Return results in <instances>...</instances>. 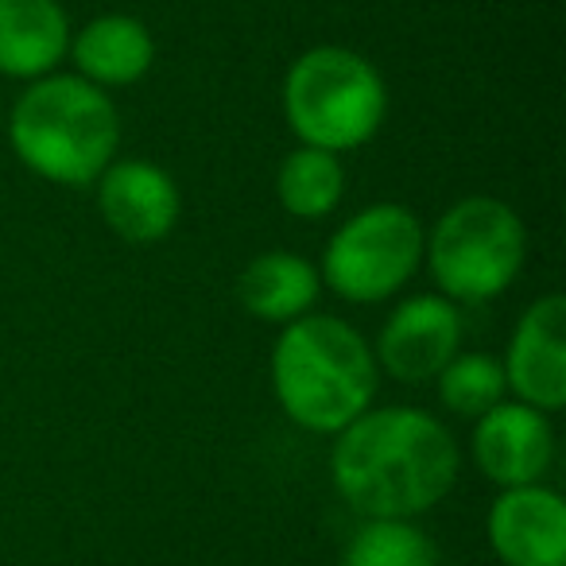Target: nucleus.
<instances>
[{
    "mask_svg": "<svg viewBox=\"0 0 566 566\" xmlns=\"http://www.w3.org/2000/svg\"><path fill=\"white\" fill-rule=\"evenodd\" d=\"M454 434L419 408H369L334 434L331 481L361 520H416L454 489Z\"/></svg>",
    "mask_w": 566,
    "mask_h": 566,
    "instance_id": "1",
    "label": "nucleus"
},
{
    "mask_svg": "<svg viewBox=\"0 0 566 566\" xmlns=\"http://www.w3.org/2000/svg\"><path fill=\"white\" fill-rule=\"evenodd\" d=\"M380 369L373 346L334 315L287 323L272 349V392L283 416L315 434H338L373 408Z\"/></svg>",
    "mask_w": 566,
    "mask_h": 566,
    "instance_id": "2",
    "label": "nucleus"
},
{
    "mask_svg": "<svg viewBox=\"0 0 566 566\" xmlns=\"http://www.w3.org/2000/svg\"><path fill=\"white\" fill-rule=\"evenodd\" d=\"M9 140L32 175L59 187H90L117 159L120 117L105 90L78 74L28 82L9 113Z\"/></svg>",
    "mask_w": 566,
    "mask_h": 566,
    "instance_id": "3",
    "label": "nucleus"
},
{
    "mask_svg": "<svg viewBox=\"0 0 566 566\" xmlns=\"http://www.w3.org/2000/svg\"><path fill=\"white\" fill-rule=\"evenodd\" d=\"M283 117L300 144L342 156L380 133L388 117V86L357 51L311 48L287 66Z\"/></svg>",
    "mask_w": 566,
    "mask_h": 566,
    "instance_id": "4",
    "label": "nucleus"
},
{
    "mask_svg": "<svg viewBox=\"0 0 566 566\" xmlns=\"http://www.w3.org/2000/svg\"><path fill=\"white\" fill-rule=\"evenodd\" d=\"M527 256V229L509 202L473 195L454 202L423 241L439 295L450 303H489L512 287Z\"/></svg>",
    "mask_w": 566,
    "mask_h": 566,
    "instance_id": "5",
    "label": "nucleus"
},
{
    "mask_svg": "<svg viewBox=\"0 0 566 566\" xmlns=\"http://www.w3.org/2000/svg\"><path fill=\"white\" fill-rule=\"evenodd\" d=\"M423 226L400 202H377L357 210L334 229L323 252L318 280L346 303H380L403 292L423 264Z\"/></svg>",
    "mask_w": 566,
    "mask_h": 566,
    "instance_id": "6",
    "label": "nucleus"
},
{
    "mask_svg": "<svg viewBox=\"0 0 566 566\" xmlns=\"http://www.w3.org/2000/svg\"><path fill=\"white\" fill-rule=\"evenodd\" d=\"M462 349V311L447 295H411L385 318L377 334V369L400 385H423Z\"/></svg>",
    "mask_w": 566,
    "mask_h": 566,
    "instance_id": "7",
    "label": "nucleus"
},
{
    "mask_svg": "<svg viewBox=\"0 0 566 566\" xmlns=\"http://www.w3.org/2000/svg\"><path fill=\"white\" fill-rule=\"evenodd\" d=\"M504 380L520 403L543 416L566 403V300L543 295L520 315L504 357Z\"/></svg>",
    "mask_w": 566,
    "mask_h": 566,
    "instance_id": "8",
    "label": "nucleus"
},
{
    "mask_svg": "<svg viewBox=\"0 0 566 566\" xmlns=\"http://www.w3.org/2000/svg\"><path fill=\"white\" fill-rule=\"evenodd\" d=\"M473 462L493 485H539L555 462V431L539 408L501 400L473 427Z\"/></svg>",
    "mask_w": 566,
    "mask_h": 566,
    "instance_id": "9",
    "label": "nucleus"
},
{
    "mask_svg": "<svg viewBox=\"0 0 566 566\" xmlns=\"http://www.w3.org/2000/svg\"><path fill=\"white\" fill-rule=\"evenodd\" d=\"M102 221L128 244H156L175 229L182 198L175 179L151 159H113L97 175Z\"/></svg>",
    "mask_w": 566,
    "mask_h": 566,
    "instance_id": "10",
    "label": "nucleus"
},
{
    "mask_svg": "<svg viewBox=\"0 0 566 566\" xmlns=\"http://www.w3.org/2000/svg\"><path fill=\"white\" fill-rule=\"evenodd\" d=\"M493 555L504 566H566V504L555 489H501L485 520Z\"/></svg>",
    "mask_w": 566,
    "mask_h": 566,
    "instance_id": "11",
    "label": "nucleus"
},
{
    "mask_svg": "<svg viewBox=\"0 0 566 566\" xmlns=\"http://www.w3.org/2000/svg\"><path fill=\"white\" fill-rule=\"evenodd\" d=\"M71 51V20L59 0H0V74L35 82Z\"/></svg>",
    "mask_w": 566,
    "mask_h": 566,
    "instance_id": "12",
    "label": "nucleus"
},
{
    "mask_svg": "<svg viewBox=\"0 0 566 566\" xmlns=\"http://www.w3.org/2000/svg\"><path fill=\"white\" fill-rule=\"evenodd\" d=\"M66 55L78 66V78L94 82L97 90H117L133 86L156 63V40L136 17H97L71 35V51Z\"/></svg>",
    "mask_w": 566,
    "mask_h": 566,
    "instance_id": "13",
    "label": "nucleus"
},
{
    "mask_svg": "<svg viewBox=\"0 0 566 566\" xmlns=\"http://www.w3.org/2000/svg\"><path fill=\"white\" fill-rule=\"evenodd\" d=\"M323 292V280H318V268L311 264L300 252H283L272 249L264 256L249 260L237 280V300L260 323L287 326L295 318L311 315Z\"/></svg>",
    "mask_w": 566,
    "mask_h": 566,
    "instance_id": "14",
    "label": "nucleus"
},
{
    "mask_svg": "<svg viewBox=\"0 0 566 566\" xmlns=\"http://www.w3.org/2000/svg\"><path fill=\"white\" fill-rule=\"evenodd\" d=\"M342 195H346V167L334 151L300 144L283 156L280 171H275V198L300 221L331 218L342 206Z\"/></svg>",
    "mask_w": 566,
    "mask_h": 566,
    "instance_id": "15",
    "label": "nucleus"
},
{
    "mask_svg": "<svg viewBox=\"0 0 566 566\" xmlns=\"http://www.w3.org/2000/svg\"><path fill=\"white\" fill-rule=\"evenodd\" d=\"M342 566H442L434 539L411 520H361Z\"/></svg>",
    "mask_w": 566,
    "mask_h": 566,
    "instance_id": "16",
    "label": "nucleus"
},
{
    "mask_svg": "<svg viewBox=\"0 0 566 566\" xmlns=\"http://www.w3.org/2000/svg\"><path fill=\"white\" fill-rule=\"evenodd\" d=\"M439 400L447 411L465 419H481L489 408L504 400L509 380H504V365L489 354H462L458 349L439 377Z\"/></svg>",
    "mask_w": 566,
    "mask_h": 566,
    "instance_id": "17",
    "label": "nucleus"
}]
</instances>
